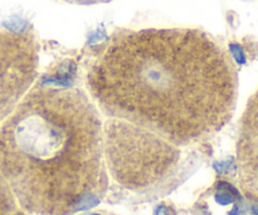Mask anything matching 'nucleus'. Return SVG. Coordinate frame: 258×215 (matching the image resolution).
<instances>
[{
	"label": "nucleus",
	"instance_id": "obj_1",
	"mask_svg": "<svg viewBox=\"0 0 258 215\" xmlns=\"http://www.w3.org/2000/svg\"><path fill=\"white\" fill-rule=\"evenodd\" d=\"M106 115L174 145L221 130L233 115L237 75L221 45L199 29H144L116 35L87 72Z\"/></svg>",
	"mask_w": 258,
	"mask_h": 215
},
{
	"label": "nucleus",
	"instance_id": "obj_5",
	"mask_svg": "<svg viewBox=\"0 0 258 215\" xmlns=\"http://www.w3.org/2000/svg\"><path fill=\"white\" fill-rule=\"evenodd\" d=\"M0 215H19L17 199L2 174H0Z\"/></svg>",
	"mask_w": 258,
	"mask_h": 215
},
{
	"label": "nucleus",
	"instance_id": "obj_4",
	"mask_svg": "<svg viewBox=\"0 0 258 215\" xmlns=\"http://www.w3.org/2000/svg\"><path fill=\"white\" fill-rule=\"evenodd\" d=\"M39 67V45L32 33L0 30V123L29 92Z\"/></svg>",
	"mask_w": 258,
	"mask_h": 215
},
{
	"label": "nucleus",
	"instance_id": "obj_2",
	"mask_svg": "<svg viewBox=\"0 0 258 215\" xmlns=\"http://www.w3.org/2000/svg\"><path fill=\"white\" fill-rule=\"evenodd\" d=\"M0 174L29 213L70 215L100 203L107 174L96 106L80 90L29 91L0 123Z\"/></svg>",
	"mask_w": 258,
	"mask_h": 215
},
{
	"label": "nucleus",
	"instance_id": "obj_3",
	"mask_svg": "<svg viewBox=\"0 0 258 215\" xmlns=\"http://www.w3.org/2000/svg\"><path fill=\"white\" fill-rule=\"evenodd\" d=\"M103 131L108 168L116 180L127 188L140 189L156 183L179 159L176 145L140 126L112 118Z\"/></svg>",
	"mask_w": 258,
	"mask_h": 215
}]
</instances>
